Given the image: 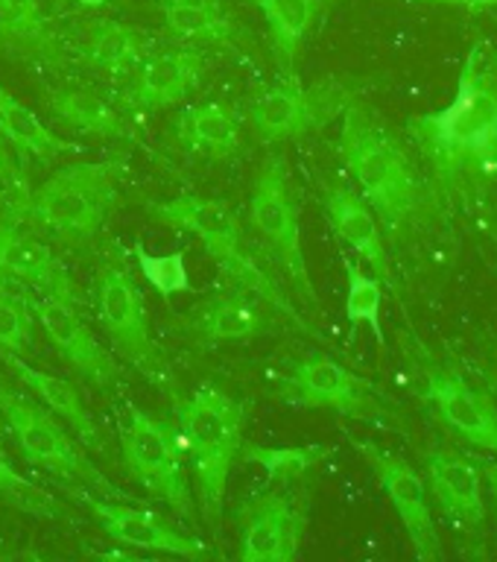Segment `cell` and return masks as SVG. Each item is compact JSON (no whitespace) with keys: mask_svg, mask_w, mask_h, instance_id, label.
Wrapping results in <instances>:
<instances>
[{"mask_svg":"<svg viewBox=\"0 0 497 562\" xmlns=\"http://www.w3.org/2000/svg\"><path fill=\"white\" fill-rule=\"evenodd\" d=\"M176 140L188 153L205 158H228L240 149V117L226 103L188 105L173 123Z\"/></svg>","mask_w":497,"mask_h":562,"instance_id":"obj_25","label":"cell"},{"mask_svg":"<svg viewBox=\"0 0 497 562\" xmlns=\"http://www.w3.org/2000/svg\"><path fill=\"white\" fill-rule=\"evenodd\" d=\"M263 12L267 30H270V50L275 65L287 77L296 65L298 47L316 24V15L325 0H249Z\"/></svg>","mask_w":497,"mask_h":562,"instance_id":"obj_27","label":"cell"},{"mask_svg":"<svg viewBox=\"0 0 497 562\" xmlns=\"http://www.w3.org/2000/svg\"><path fill=\"white\" fill-rule=\"evenodd\" d=\"M0 501H7L12 507L24 509V513L38 518L65 516V507L53 498L50 492L38 490L35 483H30L26 477L18 474V469L12 465V460H9L3 448H0Z\"/></svg>","mask_w":497,"mask_h":562,"instance_id":"obj_33","label":"cell"},{"mask_svg":"<svg viewBox=\"0 0 497 562\" xmlns=\"http://www.w3.org/2000/svg\"><path fill=\"white\" fill-rule=\"evenodd\" d=\"M135 258H138V267L144 279L149 281V288L156 290L161 299H173L176 293L191 290V272H188V261H184V249H176L170 255H153L138 240Z\"/></svg>","mask_w":497,"mask_h":562,"instance_id":"obj_34","label":"cell"},{"mask_svg":"<svg viewBox=\"0 0 497 562\" xmlns=\"http://www.w3.org/2000/svg\"><path fill=\"white\" fill-rule=\"evenodd\" d=\"M123 158L79 161L56 170L18 209V220H33L70 246L88 244L105 226L117 202Z\"/></svg>","mask_w":497,"mask_h":562,"instance_id":"obj_5","label":"cell"},{"mask_svg":"<svg viewBox=\"0 0 497 562\" xmlns=\"http://www.w3.org/2000/svg\"><path fill=\"white\" fill-rule=\"evenodd\" d=\"M425 395L437 407V416L448 430H454L468 446L497 457V404L492 402L489 393L468 384L460 372L433 369Z\"/></svg>","mask_w":497,"mask_h":562,"instance_id":"obj_16","label":"cell"},{"mask_svg":"<svg viewBox=\"0 0 497 562\" xmlns=\"http://www.w3.org/2000/svg\"><path fill=\"white\" fill-rule=\"evenodd\" d=\"M0 272L18 276L42 293L68 299L77 305L79 296L68 270L61 267L50 246L18 228L15 214H0Z\"/></svg>","mask_w":497,"mask_h":562,"instance_id":"obj_19","label":"cell"},{"mask_svg":"<svg viewBox=\"0 0 497 562\" xmlns=\"http://www.w3.org/2000/svg\"><path fill=\"white\" fill-rule=\"evenodd\" d=\"M421 3H460V7H492V3H497V0H421Z\"/></svg>","mask_w":497,"mask_h":562,"instance_id":"obj_38","label":"cell"},{"mask_svg":"<svg viewBox=\"0 0 497 562\" xmlns=\"http://www.w3.org/2000/svg\"><path fill=\"white\" fill-rule=\"evenodd\" d=\"M237 525L240 560L287 562L298 557L307 516L284 492H258L237 507Z\"/></svg>","mask_w":497,"mask_h":562,"instance_id":"obj_13","label":"cell"},{"mask_svg":"<svg viewBox=\"0 0 497 562\" xmlns=\"http://www.w3.org/2000/svg\"><path fill=\"white\" fill-rule=\"evenodd\" d=\"M351 91L340 82L305 88L293 74L281 79L279 86L263 91L261 100L252 105V126L263 144H279L314 132L334 121L349 105Z\"/></svg>","mask_w":497,"mask_h":562,"instance_id":"obj_10","label":"cell"},{"mask_svg":"<svg viewBox=\"0 0 497 562\" xmlns=\"http://www.w3.org/2000/svg\"><path fill=\"white\" fill-rule=\"evenodd\" d=\"M340 156L369 209L377 211L389 232H404L416 223L428 188L402 144L354 100L342 109Z\"/></svg>","mask_w":497,"mask_h":562,"instance_id":"obj_2","label":"cell"},{"mask_svg":"<svg viewBox=\"0 0 497 562\" xmlns=\"http://www.w3.org/2000/svg\"><path fill=\"white\" fill-rule=\"evenodd\" d=\"M97 314L103 323L114 351H121L123 360L144 372L153 384L176 390L173 369L158 351L153 334H149L147 311L138 293V284L132 279L129 263L123 258L121 246H109L97 263Z\"/></svg>","mask_w":497,"mask_h":562,"instance_id":"obj_6","label":"cell"},{"mask_svg":"<svg viewBox=\"0 0 497 562\" xmlns=\"http://www.w3.org/2000/svg\"><path fill=\"white\" fill-rule=\"evenodd\" d=\"M79 7H88V9H100L105 3V0H77Z\"/></svg>","mask_w":497,"mask_h":562,"instance_id":"obj_39","label":"cell"},{"mask_svg":"<svg viewBox=\"0 0 497 562\" xmlns=\"http://www.w3.org/2000/svg\"><path fill=\"white\" fill-rule=\"evenodd\" d=\"M176 422L182 428V442L196 474L202 518L211 527L214 539H219L228 472L244 448L246 407L226 390L205 384L191 398L176 404Z\"/></svg>","mask_w":497,"mask_h":562,"instance_id":"obj_3","label":"cell"},{"mask_svg":"<svg viewBox=\"0 0 497 562\" xmlns=\"http://www.w3.org/2000/svg\"><path fill=\"white\" fill-rule=\"evenodd\" d=\"M430 498L437 501L439 513L448 525L465 536L481 533L486 521V495L477 460L460 454L454 448H437L425 457Z\"/></svg>","mask_w":497,"mask_h":562,"instance_id":"obj_15","label":"cell"},{"mask_svg":"<svg viewBox=\"0 0 497 562\" xmlns=\"http://www.w3.org/2000/svg\"><path fill=\"white\" fill-rule=\"evenodd\" d=\"M47 112L70 130L109 140H132V130L121 109L91 88H53L44 97Z\"/></svg>","mask_w":497,"mask_h":562,"instance_id":"obj_24","label":"cell"},{"mask_svg":"<svg viewBox=\"0 0 497 562\" xmlns=\"http://www.w3.org/2000/svg\"><path fill=\"white\" fill-rule=\"evenodd\" d=\"M267 302L249 290L237 288L228 296H219L202 307L191 319V334L205 342H235L252 340L272 331V316L267 314Z\"/></svg>","mask_w":497,"mask_h":562,"instance_id":"obj_22","label":"cell"},{"mask_svg":"<svg viewBox=\"0 0 497 562\" xmlns=\"http://www.w3.org/2000/svg\"><path fill=\"white\" fill-rule=\"evenodd\" d=\"M0 413L12 430V437L18 439L26 463L38 465L65 483L91 486V490L103 492L105 498H123V492L74 446V439L44 407L33 404L24 395L0 390Z\"/></svg>","mask_w":497,"mask_h":562,"instance_id":"obj_8","label":"cell"},{"mask_svg":"<svg viewBox=\"0 0 497 562\" xmlns=\"http://www.w3.org/2000/svg\"><path fill=\"white\" fill-rule=\"evenodd\" d=\"M249 214H252L255 232L261 235L263 246L270 249L281 270L287 272L290 284L298 290V296L316 305L319 299H316L305 249H302L298 202L293 193V182H290L284 153H270L255 176Z\"/></svg>","mask_w":497,"mask_h":562,"instance_id":"obj_7","label":"cell"},{"mask_svg":"<svg viewBox=\"0 0 497 562\" xmlns=\"http://www.w3.org/2000/svg\"><path fill=\"white\" fill-rule=\"evenodd\" d=\"M149 214L167 226L191 232L202 240V249L217 261L226 279H231L240 290H249L261 296L267 305L275 311H284L290 323H296L302 331H307V323L287 305V296L281 293L279 284L270 281L263 267L252 258L244 237V223L235 214V209L226 200L214 196H176V200L153 202Z\"/></svg>","mask_w":497,"mask_h":562,"instance_id":"obj_4","label":"cell"},{"mask_svg":"<svg viewBox=\"0 0 497 562\" xmlns=\"http://www.w3.org/2000/svg\"><path fill=\"white\" fill-rule=\"evenodd\" d=\"M290 402L302 407H323L354 419H381L384 407L372 395V386L328 355H314L293 367L287 378Z\"/></svg>","mask_w":497,"mask_h":562,"instance_id":"obj_14","label":"cell"},{"mask_svg":"<svg viewBox=\"0 0 497 562\" xmlns=\"http://www.w3.org/2000/svg\"><path fill=\"white\" fill-rule=\"evenodd\" d=\"M3 360H7L12 372L21 378V384H26V390H33L42 404L50 413L61 416V419L68 422L74 434L82 439V446L94 448V451H103V434L97 428L94 416L88 413L86 402H82V395L77 393V386L70 384L68 378L61 375H50V372H42V369L30 367L26 360H21L12 351H0Z\"/></svg>","mask_w":497,"mask_h":562,"instance_id":"obj_23","label":"cell"},{"mask_svg":"<svg viewBox=\"0 0 497 562\" xmlns=\"http://www.w3.org/2000/svg\"><path fill=\"white\" fill-rule=\"evenodd\" d=\"M477 375H481V381H486L489 393L497 398V363H495V367H481V369H477Z\"/></svg>","mask_w":497,"mask_h":562,"instance_id":"obj_37","label":"cell"},{"mask_svg":"<svg viewBox=\"0 0 497 562\" xmlns=\"http://www.w3.org/2000/svg\"><path fill=\"white\" fill-rule=\"evenodd\" d=\"M149 50V35L121 21H100L94 26V38L88 44V61L109 74H129L138 68Z\"/></svg>","mask_w":497,"mask_h":562,"instance_id":"obj_29","label":"cell"},{"mask_svg":"<svg viewBox=\"0 0 497 562\" xmlns=\"http://www.w3.org/2000/svg\"><path fill=\"white\" fill-rule=\"evenodd\" d=\"M0 135L21 153V158H56L65 153H79V144L53 135L24 103H18L7 88L0 86Z\"/></svg>","mask_w":497,"mask_h":562,"instance_id":"obj_28","label":"cell"},{"mask_svg":"<svg viewBox=\"0 0 497 562\" xmlns=\"http://www.w3.org/2000/svg\"><path fill=\"white\" fill-rule=\"evenodd\" d=\"M79 504L91 513L94 525H100L109 539L121 544H132V548H144V551L173 553V557H205V544L200 539H191L188 533H179L170 525H165L161 518L144 509L126 507L117 501H97L88 495H79Z\"/></svg>","mask_w":497,"mask_h":562,"instance_id":"obj_18","label":"cell"},{"mask_svg":"<svg viewBox=\"0 0 497 562\" xmlns=\"http://www.w3.org/2000/svg\"><path fill=\"white\" fill-rule=\"evenodd\" d=\"M351 442L358 446L360 454L366 457L372 472L384 486L386 498L393 501L395 513H398L404 530L410 536L416 557L425 562L439 560L442 557V542H439L437 521H433V513H430L428 504V486L421 481V474L402 457L381 451L375 442H366V439H351Z\"/></svg>","mask_w":497,"mask_h":562,"instance_id":"obj_11","label":"cell"},{"mask_svg":"<svg viewBox=\"0 0 497 562\" xmlns=\"http://www.w3.org/2000/svg\"><path fill=\"white\" fill-rule=\"evenodd\" d=\"M323 211L334 232H337V237L342 244H349L372 267L381 284L393 279L389 252L384 246V232L377 226L375 211L369 209V202L363 196L349 191L346 184H328L323 193Z\"/></svg>","mask_w":497,"mask_h":562,"instance_id":"obj_20","label":"cell"},{"mask_svg":"<svg viewBox=\"0 0 497 562\" xmlns=\"http://www.w3.org/2000/svg\"><path fill=\"white\" fill-rule=\"evenodd\" d=\"M240 454L249 463H258L267 472L272 483H293L302 474H307L319 460L328 457V446H290V448H270V446H246Z\"/></svg>","mask_w":497,"mask_h":562,"instance_id":"obj_31","label":"cell"},{"mask_svg":"<svg viewBox=\"0 0 497 562\" xmlns=\"http://www.w3.org/2000/svg\"><path fill=\"white\" fill-rule=\"evenodd\" d=\"M121 454L126 472L144 490L165 501L182 518L193 521L196 504L184 477L182 448L165 422H158L153 413L140 407H129V419L121 428Z\"/></svg>","mask_w":497,"mask_h":562,"instance_id":"obj_9","label":"cell"},{"mask_svg":"<svg viewBox=\"0 0 497 562\" xmlns=\"http://www.w3.org/2000/svg\"><path fill=\"white\" fill-rule=\"evenodd\" d=\"M346 281H349V293H346V316H349L351 331H358V325L366 323L377 342L384 340V328H381V305H384V288L375 276L363 272L358 261L346 258Z\"/></svg>","mask_w":497,"mask_h":562,"instance_id":"obj_32","label":"cell"},{"mask_svg":"<svg viewBox=\"0 0 497 562\" xmlns=\"http://www.w3.org/2000/svg\"><path fill=\"white\" fill-rule=\"evenodd\" d=\"M413 144L445 200H472L497 182V47L474 42L465 56L454 100L407 123Z\"/></svg>","mask_w":497,"mask_h":562,"instance_id":"obj_1","label":"cell"},{"mask_svg":"<svg viewBox=\"0 0 497 562\" xmlns=\"http://www.w3.org/2000/svg\"><path fill=\"white\" fill-rule=\"evenodd\" d=\"M167 30L184 42L240 44L246 33L219 0H156Z\"/></svg>","mask_w":497,"mask_h":562,"instance_id":"obj_26","label":"cell"},{"mask_svg":"<svg viewBox=\"0 0 497 562\" xmlns=\"http://www.w3.org/2000/svg\"><path fill=\"white\" fill-rule=\"evenodd\" d=\"M477 465H481V474H483V481H486L489 501H492V507H495V516H497V457L495 460L483 457V460H477Z\"/></svg>","mask_w":497,"mask_h":562,"instance_id":"obj_36","label":"cell"},{"mask_svg":"<svg viewBox=\"0 0 497 562\" xmlns=\"http://www.w3.org/2000/svg\"><path fill=\"white\" fill-rule=\"evenodd\" d=\"M0 434H3V413H0Z\"/></svg>","mask_w":497,"mask_h":562,"instance_id":"obj_40","label":"cell"},{"mask_svg":"<svg viewBox=\"0 0 497 562\" xmlns=\"http://www.w3.org/2000/svg\"><path fill=\"white\" fill-rule=\"evenodd\" d=\"M33 314L47 334V340L53 342V349L68 360L79 378H86L88 384L103 393H112L123 384L117 360L100 346L91 328L82 323L74 302L42 293V296H35Z\"/></svg>","mask_w":497,"mask_h":562,"instance_id":"obj_12","label":"cell"},{"mask_svg":"<svg viewBox=\"0 0 497 562\" xmlns=\"http://www.w3.org/2000/svg\"><path fill=\"white\" fill-rule=\"evenodd\" d=\"M0 56L47 70L68 68V44L42 0H0Z\"/></svg>","mask_w":497,"mask_h":562,"instance_id":"obj_17","label":"cell"},{"mask_svg":"<svg viewBox=\"0 0 497 562\" xmlns=\"http://www.w3.org/2000/svg\"><path fill=\"white\" fill-rule=\"evenodd\" d=\"M205 56L200 50H165L140 61L129 100L140 112H156L179 103L200 86Z\"/></svg>","mask_w":497,"mask_h":562,"instance_id":"obj_21","label":"cell"},{"mask_svg":"<svg viewBox=\"0 0 497 562\" xmlns=\"http://www.w3.org/2000/svg\"><path fill=\"white\" fill-rule=\"evenodd\" d=\"M33 302L35 293L24 279L0 272V351L33 349Z\"/></svg>","mask_w":497,"mask_h":562,"instance_id":"obj_30","label":"cell"},{"mask_svg":"<svg viewBox=\"0 0 497 562\" xmlns=\"http://www.w3.org/2000/svg\"><path fill=\"white\" fill-rule=\"evenodd\" d=\"M0 182L15 184L18 191L24 193V188H21V170H18L15 158H12V153H9L7 138H3V135H0Z\"/></svg>","mask_w":497,"mask_h":562,"instance_id":"obj_35","label":"cell"}]
</instances>
